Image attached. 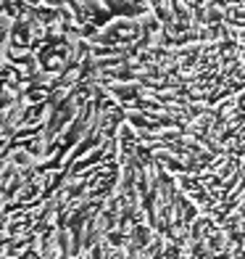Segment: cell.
Masks as SVG:
<instances>
[{
  "label": "cell",
  "mask_w": 245,
  "mask_h": 259,
  "mask_svg": "<svg viewBox=\"0 0 245 259\" xmlns=\"http://www.w3.org/2000/svg\"><path fill=\"white\" fill-rule=\"evenodd\" d=\"M34 3L64 19L77 32H85L87 27H100L103 21H108V14L100 0H34Z\"/></svg>",
  "instance_id": "6da1fadb"
}]
</instances>
